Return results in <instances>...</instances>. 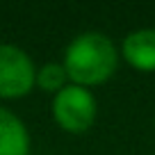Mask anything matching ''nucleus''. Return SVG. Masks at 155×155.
Instances as JSON below:
<instances>
[{
	"mask_svg": "<svg viewBox=\"0 0 155 155\" xmlns=\"http://www.w3.org/2000/svg\"><path fill=\"white\" fill-rule=\"evenodd\" d=\"M119 59L121 53L105 32L87 30L68 41V46L64 48L62 64L68 73L71 84L91 89L107 82L114 75L119 68Z\"/></svg>",
	"mask_w": 155,
	"mask_h": 155,
	"instance_id": "1",
	"label": "nucleus"
},
{
	"mask_svg": "<svg viewBox=\"0 0 155 155\" xmlns=\"http://www.w3.org/2000/svg\"><path fill=\"white\" fill-rule=\"evenodd\" d=\"M98 116V101L91 89L80 84H66L53 96V119L64 132L82 135L91 130Z\"/></svg>",
	"mask_w": 155,
	"mask_h": 155,
	"instance_id": "2",
	"label": "nucleus"
},
{
	"mask_svg": "<svg viewBox=\"0 0 155 155\" xmlns=\"http://www.w3.org/2000/svg\"><path fill=\"white\" fill-rule=\"evenodd\" d=\"M37 66L23 48L0 44V98L18 101L34 89Z\"/></svg>",
	"mask_w": 155,
	"mask_h": 155,
	"instance_id": "3",
	"label": "nucleus"
},
{
	"mask_svg": "<svg viewBox=\"0 0 155 155\" xmlns=\"http://www.w3.org/2000/svg\"><path fill=\"white\" fill-rule=\"evenodd\" d=\"M119 53L135 71L155 73V28H139L128 32Z\"/></svg>",
	"mask_w": 155,
	"mask_h": 155,
	"instance_id": "4",
	"label": "nucleus"
},
{
	"mask_svg": "<svg viewBox=\"0 0 155 155\" xmlns=\"http://www.w3.org/2000/svg\"><path fill=\"white\" fill-rule=\"evenodd\" d=\"M30 130L16 112L0 105V155H30Z\"/></svg>",
	"mask_w": 155,
	"mask_h": 155,
	"instance_id": "5",
	"label": "nucleus"
},
{
	"mask_svg": "<svg viewBox=\"0 0 155 155\" xmlns=\"http://www.w3.org/2000/svg\"><path fill=\"white\" fill-rule=\"evenodd\" d=\"M66 84H71L68 80V73L64 68L62 62H46L44 66L37 68V80H34V87H39L46 94H59Z\"/></svg>",
	"mask_w": 155,
	"mask_h": 155,
	"instance_id": "6",
	"label": "nucleus"
}]
</instances>
